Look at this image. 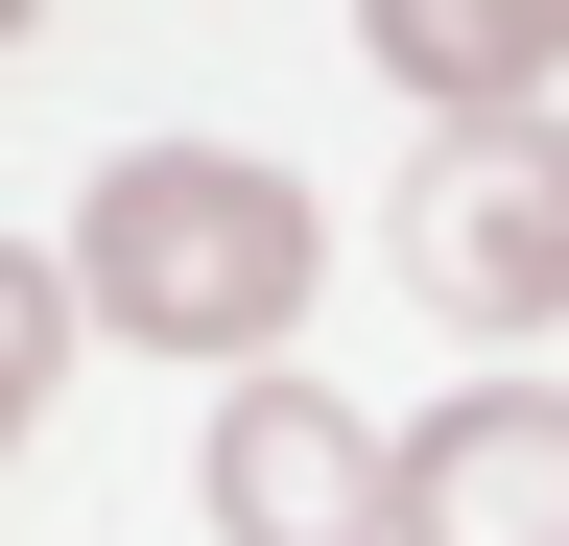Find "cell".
<instances>
[{
	"label": "cell",
	"instance_id": "3",
	"mask_svg": "<svg viewBox=\"0 0 569 546\" xmlns=\"http://www.w3.org/2000/svg\"><path fill=\"white\" fill-rule=\"evenodd\" d=\"M213 546H403V451L332 380H238L213 404Z\"/></svg>",
	"mask_w": 569,
	"mask_h": 546
},
{
	"label": "cell",
	"instance_id": "2",
	"mask_svg": "<svg viewBox=\"0 0 569 546\" xmlns=\"http://www.w3.org/2000/svg\"><path fill=\"white\" fill-rule=\"evenodd\" d=\"M403 286L451 332H569V119H475L403 167Z\"/></svg>",
	"mask_w": 569,
	"mask_h": 546
},
{
	"label": "cell",
	"instance_id": "6",
	"mask_svg": "<svg viewBox=\"0 0 569 546\" xmlns=\"http://www.w3.org/2000/svg\"><path fill=\"white\" fill-rule=\"evenodd\" d=\"M71 309H96V286H71V261H24V238H0V451L48 428V380H71Z\"/></svg>",
	"mask_w": 569,
	"mask_h": 546
},
{
	"label": "cell",
	"instance_id": "4",
	"mask_svg": "<svg viewBox=\"0 0 569 546\" xmlns=\"http://www.w3.org/2000/svg\"><path fill=\"white\" fill-rule=\"evenodd\" d=\"M403 546H569V380H451L403 428Z\"/></svg>",
	"mask_w": 569,
	"mask_h": 546
},
{
	"label": "cell",
	"instance_id": "1",
	"mask_svg": "<svg viewBox=\"0 0 569 546\" xmlns=\"http://www.w3.org/2000/svg\"><path fill=\"white\" fill-rule=\"evenodd\" d=\"M71 286H96V332H142V357H284L309 286H332V215L261 143H119L96 215H71Z\"/></svg>",
	"mask_w": 569,
	"mask_h": 546
},
{
	"label": "cell",
	"instance_id": "5",
	"mask_svg": "<svg viewBox=\"0 0 569 546\" xmlns=\"http://www.w3.org/2000/svg\"><path fill=\"white\" fill-rule=\"evenodd\" d=\"M546 72H569V0H380V96H427V143L546 119Z\"/></svg>",
	"mask_w": 569,
	"mask_h": 546
}]
</instances>
